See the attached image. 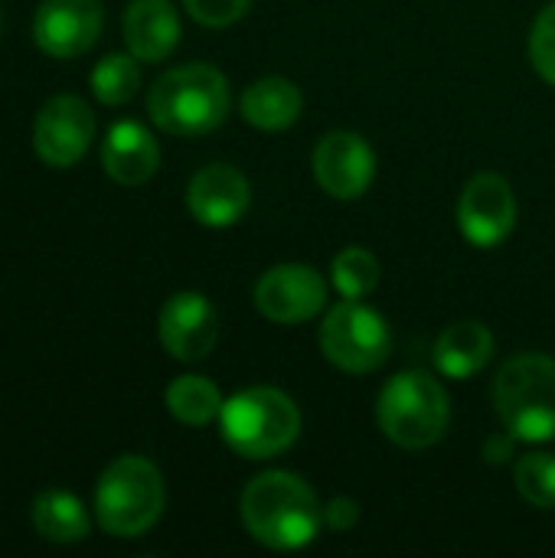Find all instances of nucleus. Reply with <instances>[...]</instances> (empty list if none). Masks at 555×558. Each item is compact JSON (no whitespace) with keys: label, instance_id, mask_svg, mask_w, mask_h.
I'll use <instances>...</instances> for the list:
<instances>
[{"label":"nucleus","instance_id":"obj_2","mask_svg":"<svg viewBox=\"0 0 555 558\" xmlns=\"http://www.w3.org/2000/svg\"><path fill=\"white\" fill-rule=\"evenodd\" d=\"M232 111V88L216 65L190 62L164 72L147 92L150 121L173 137H203Z\"/></svg>","mask_w":555,"mask_h":558},{"label":"nucleus","instance_id":"obj_23","mask_svg":"<svg viewBox=\"0 0 555 558\" xmlns=\"http://www.w3.org/2000/svg\"><path fill=\"white\" fill-rule=\"evenodd\" d=\"M520 497L536 510H555V454L530 451L517 461L514 471Z\"/></svg>","mask_w":555,"mask_h":558},{"label":"nucleus","instance_id":"obj_6","mask_svg":"<svg viewBox=\"0 0 555 558\" xmlns=\"http://www.w3.org/2000/svg\"><path fill=\"white\" fill-rule=\"evenodd\" d=\"M494 405L510 435L530 445L555 438V360L546 353H520L507 360L494 379Z\"/></svg>","mask_w":555,"mask_h":558},{"label":"nucleus","instance_id":"obj_19","mask_svg":"<svg viewBox=\"0 0 555 558\" xmlns=\"http://www.w3.org/2000/svg\"><path fill=\"white\" fill-rule=\"evenodd\" d=\"M33 530L46 543L72 546L92 533V517L79 497L65 490H46L33 500Z\"/></svg>","mask_w":555,"mask_h":558},{"label":"nucleus","instance_id":"obj_28","mask_svg":"<svg viewBox=\"0 0 555 558\" xmlns=\"http://www.w3.org/2000/svg\"><path fill=\"white\" fill-rule=\"evenodd\" d=\"M0 26H3V7H0Z\"/></svg>","mask_w":555,"mask_h":558},{"label":"nucleus","instance_id":"obj_13","mask_svg":"<svg viewBox=\"0 0 555 558\" xmlns=\"http://www.w3.org/2000/svg\"><path fill=\"white\" fill-rule=\"evenodd\" d=\"M157 337L164 350L180 363H200L213 353L219 324L216 307L200 291H177L167 298L157 317Z\"/></svg>","mask_w":555,"mask_h":558},{"label":"nucleus","instance_id":"obj_21","mask_svg":"<svg viewBox=\"0 0 555 558\" xmlns=\"http://www.w3.org/2000/svg\"><path fill=\"white\" fill-rule=\"evenodd\" d=\"M137 62L141 59L131 52H108L105 59H98L92 75H88L95 98L108 108L128 105L141 88V65Z\"/></svg>","mask_w":555,"mask_h":558},{"label":"nucleus","instance_id":"obj_24","mask_svg":"<svg viewBox=\"0 0 555 558\" xmlns=\"http://www.w3.org/2000/svg\"><path fill=\"white\" fill-rule=\"evenodd\" d=\"M530 59L543 82L555 85V3L543 7L530 33Z\"/></svg>","mask_w":555,"mask_h":558},{"label":"nucleus","instance_id":"obj_25","mask_svg":"<svg viewBox=\"0 0 555 558\" xmlns=\"http://www.w3.org/2000/svg\"><path fill=\"white\" fill-rule=\"evenodd\" d=\"M249 3H252V0H183L186 13H190L196 23L213 26V29L232 26L236 20H242L245 10H249Z\"/></svg>","mask_w":555,"mask_h":558},{"label":"nucleus","instance_id":"obj_15","mask_svg":"<svg viewBox=\"0 0 555 558\" xmlns=\"http://www.w3.org/2000/svg\"><path fill=\"white\" fill-rule=\"evenodd\" d=\"M101 167L121 186L147 183L160 167V147L154 134L137 121H118L101 141Z\"/></svg>","mask_w":555,"mask_h":558},{"label":"nucleus","instance_id":"obj_3","mask_svg":"<svg viewBox=\"0 0 555 558\" xmlns=\"http://www.w3.org/2000/svg\"><path fill=\"white\" fill-rule=\"evenodd\" d=\"M167 504L164 474L141 454L114 458L95 487V523L114 539H137L154 530Z\"/></svg>","mask_w":555,"mask_h":558},{"label":"nucleus","instance_id":"obj_27","mask_svg":"<svg viewBox=\"0 0 555 558\" xmlns=\"http://www.w3.org/2000/svg\"><path fill=\"white\" fill-rule=\"evenodd\" d=\"M517 435H510L507 428H504V435H491L487 438V445H484V458H487V464H507L510 461V454L517 451Z\"/></svg>","mask_w":555,"mask_h":558},{"label":"nucleus","instance_id":"obj_5","mask_svg":"<svg viewBox=\"0 0 555 558\" xmlns=\"http://www.w3.org/2000/svg\"><path fill=\"white\" fill-rule=\"evenodd\" d=\"M376 422L396 448L425 451L445 438L451 425V399L435 376L406 369L383 386L376 399Z\"/></svg>","mask_w":555,"mask_h":558},{"label":"nucleus","instance_id":"obj_9","mask_svg":"<svg viewBox=\"0 0 555 558\" xmlns=\"http://www.w3.org/2000/svg\"><path fill=\"white\" fill-rule=\"evenodd\" d=\"M327 304V281L317 268L285 262L268 268L255 284V307L265 320L291 327L314 320Z\"/></svg>","mask_w":555,"mask_h":558},{"label":"nucleus","instance_id":"obj_22","mask_svg":"<svg viewBox=\"0 0 555 558\" xmlns=\"http://www.w3.org/2000/svg\"><path fill=\"white\" fill-rule=\"evenodd\" d=\"M330 281H334V288H337L340 298L360 301V298H366L379 284V262H376L373 252H366L360 245H350V248H343L334 258Z\"/></svg>","mask_w":555,"mask_h":558},{"label":"nucleus","instance_id":"obj_7","mask_svg":"<svg viewBox=\"0 0 555 558\" xmlns=\"http://www.w3.org/2000/svg\"><path fill=\"white\" fill-rule=\"evenodd\" d=\"M321 350L324 356L353 376L376 373L393 353V333L379 311L343 298L334 304L321 324Z\"/></svg>","mask_w":555,"mask_h":558},{"label":"nucleus","instance_id":"obj_10","mask_svg":"<svg viewBox=\"0 0 555 558\" xmlns=\"http://www.w3.org/2000/svg\"><path fill=\"white\" fill-rule=\"evenodd\" d=\"M461 235L474 248H497L517 226V196L507 177L478 173L464 183L458 199Z\"/></svg>","mask_w":555,"mask_h":558},{"label":"nucleus","instance_id":"obj_18","mask_svg":"<svg viewBox=\"0 0 555 558\" xmlns=\"http://www.w3.org/2000/svg\"><path fill=\"white\" fill-rule=\"evenodd\" d=\"M239 111L258 131H288L304 111V95L291 78L265 75L242 92Z\"/></svg>","mask_w":555,"mask_h":558},{"label":"nucleus","instance_id":"obj_26","mask_svg":"<svg viewBox=\"0 0 555 558\" xmlns=\"http://www.w3.org/2000/svg\"><path fill=\"white\" fill-rule=\"evenodd\" d=\"M360 523V504L353 497H334L324 504V526L334 533H350Z\"/></svg>","mask_w":555,"mask_h":558},{"label":"nucleus","instance_id":"obj_1","mask_svg":"<svg viewBox=\"0 0 555 558\" xmlns=\"http://www.w3.org/2000/svg\"><path fill=\"white\" fill-rule=\"evenodd\" d=\"M239 513L249 536L275 553H298L324 530V504L311 484L291 471H265L252 477L242 490Z\"/></svg>","mask_w":555,"mask_h":558},{"label":"nucleus","instance_id":"obj_17","mask_svg":"<svg viewBox=\"0 0 555 558\" xmlns=\"http://www.w3.org/2000/svg\"><path fill=\"white\" fill-rule=\"evenodd\" d=\"M435 369L448 379H471L494 360V333L481 320H458L435 340Z\"/></svg>","mask_w":555,"mask_h":558},{"label":"nucleus","instance_id":"obj_16","mask_svg":"<svg viewBox=\"0 0 555 558\" xmlns=\"http://www.w3.org/2000/svg\"><path fill=\"white\" fill-rule=\"evenodd\" d=\"M124 43L141 62H164L180 43V16L170 0H131L124 10Z\"/></svg>","mask_w":555,"mask_h":558},{"label":"nucleus","instance_id":"obj_14","mask_svg":"<svg viewBox=\"0 0 555 558\" xmlns=\"http://www.w3.org/2000/svg\"><path fill=\"white\" fill-rule=\"evenodd\" d=\"M252 203V190L242 170L232 163H206L186 186V209L206 229L236 226Z\"/></svg>","mask_w":555,"mask_h":558},{"label":"nucleus","instance_id":"obj_11","mask_svg":"<svg viewBox=\"0 0 555 558\" xmlns=\"http://www.w3.org/2000/svg\"><path fill=\"white\" fill-rule=\"evenodd\" d=\"M314 180L317 186L340 203L360 199L376 177V154L370 141L357 131H330L314 147Z\"/></svg>","mask_w":555,"mask_h":558},{"label":"nucleus","instance_id":"obj_20","mask_svg":"<svg viewBox=\"0 0 555 558\" xmlns=\"http://www.w3.org/2000/svg\"><path fill=\"white\" fill-rule=\"evenodd\" d=\"M222 392L206 376H177L167 386V409L180 425L203 428L222 412Z\"/></svg>","mask_w":555,"mask_h":558},{"label":"nucleus","instance_id":"obj_12","mask_svg":"<svg viewBox=\"0 0 555 558\" xmlns=\"http://www.w3.org/2000/svg\"><path fill=\"white\" fill-rule=\"evenodd\" d=\"M101 26V0H43L33 16V43L52 59H75L98 43Z\"/></svg>","mask_w":555,"mask_h":558},{"label":"nucleus","instance_id":"obj_4","mask_svg":"<svg viewBox=\"0 0 555 558\" xmlns=\"http://www.w3.org/2000/svg\"><path fill=\"white\" fill-rule=\"evenodd\" d=\"M222 441L249 458L268 461L285 454L301 435V412L291 396L275 386H252L222 402L219 412Z\"/></svg>","mask_w":555,"mask_h":558},{"label":"nucleus","instance_id":"obj_8","mask_svg":"<svg viewBox=\"0 0 555 558\" xmlns=\"http://www.w3.org/2000/svg\"><path fill=\"white\" fill-rule=\"evenodd\" d=\"M95 141V114L79 95L49 98L33 124V150L52 170L75 167Z\"/></svg>","mask_w":555,"mask_h":558}]
</instances>
